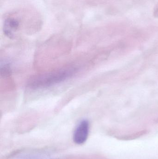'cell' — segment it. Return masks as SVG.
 I'll return each mask as SVG.
<instances>
[{
    "label": "cell",
    "instance_id": "1",
    "mask_svg": "<svg viewBox=\"0 0 158 159\" xmlns=\"http://www.w3.org/2000/svg\"><path fill=\"white\" fill-rule=\"evenodd\" d=\"M77 72L76 68L67 67L40 75L30 80L28 86L33 89L49 88L70 79Z\"/></svg>",
    "mask_w": 158,
    "mask_h": 159
},
{
    "label": "cell",
    "instance_id": "2",
    "mask_svg": "<svg viewBox=\"0 0 158 159\" xmlns=\"http://www.w3.org/2000/svg\"><path fill=\"white\" fill-rule=\"evenodd\" d=\"M89 129V121L85 119L81 120L74 131L73 137L74 143L79 145L84 143L88 138Z\"/></svg>",
    "mask_w": 158,
    "mask_h": 159
},
{
    "label": "cell",
    "instance_id": "3",
    "mask_svg": "<svg viewBox=\"0 0 158 159\" xmlns=\"http://www.w3.org/2000/svg\"><path fill=\"white\" fill-rule=\"evenodd\" d=\"M19 22L12 18H8L5 21L3 31L5 34L10 38L15 37V34L18 30Z\"/></svg>",
    "mask_w": 158,
    "mask_h": 159
},
{
    "label": "cell",
    "instance_id": "4",
    "mask_svg": "<svg viewBox=\"0 0 158 159\" xmlns=\"http://www.w3.org/2000/svg\"><path fill=\"white\" fill-rule=\"evenodd\" d=\"M11 67L10 63L6 61L2 62L1 65V75L3 77L8 76L11 74Z\"/></svg>",
    "mask_w": 158,
    "mask_h": 159
}]
</instances>
